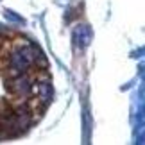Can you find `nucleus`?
Segmentation results:
<instances>
[{
    "mask_svg": "<svg viewBox=\"0 0 145 145\" xmlns=\"http://www.w3.org/2000/svg\"><path fill=\"white\" fill-rule=\"evenodd\" d=\"M7 90L13 93V95H16V97H22V99L29 97L31 91H32V81L29 79L27 72H25V74L14 75L13 79L7 82Z\"/></svg>",
    "mask_w": 145,
    "mask_h": 145,
    "instance_id": "nucleus-2",
    "label": "nucleus"
},
{
    "mask_svg": "<svg viewBox=\"0 0 145 145\" xmlns=\"http://www.w3.org/2000/svg\"><path fill=\"white\" fill-rule=\"evenodd\" d=\"M5 136H7V133H5L4 129H0V140H4V138H5Z\"/></svg>",
    "mask_w": 145,
    "mask_h": 145,
    "instance_id": "nucleus-6",
    "label": "nucleus"
},
{
    "mask_svg": "<svg viewBox=\"0 0 145 145\" xmlns=\"http://www.w3.org/2000/svg\"><path fill=\"white\" fill-rule=\"evenodd\" d=\"M36 91H38V99L41 100L43 104H48L50 100H52V84H50V81H40L36 86Z\"/></svg>",
    "mask_w": 145,
    "mask_h": 145,
    "instance_id": "nucleus-4",
    "label": "nucleus"
},
{
    "mask_svg": "<svg viewBox=\"0 0 145 145\" xmlns=\"http://www.w3.org/2000/svg\"><path fill=\"white\" fill-rule=\"evenodd\" d=\"M91 38H93L91 29H90L86 24H79V25L75 27V31H74V40H75V43H77L81 48H84V47L90 45Z\"/></svg>",
    "mask_w": 145,
    "mask_h": 145,
    "instance_id": "nucleus-3",
    "label": "nucleus"
},
{
    "mask_svg": "<svg viewBox=\"0 0 145 145\" xmlns=\"http://www.w3.org/2000/svg\"><path fill=\"white\" fill-rule=\"evenodd\" d=\"M5 18L7 20H11V22H16V24H24V18H22V16H16L13 11H5Z\"/></svg>",
    "mask_w": 145,
    "mask_h": 145,
    "instance_id": "nucleus-5",
    "label": "nucleus"
},
{
    "mask_svg": "<svg viewBox=\"0 0 145 145\" xmlns=\"http://www.w3.org/2000/svg\"><path fill=\"white\" fill-rule=\"evenodd\" d=\"M34 45H27L16 48L13 54L9 56V70L13 75L25 74L29 72V68L34 65Z\"/></svg>",
    "mask_w": 145,
    "mask_h": 145,
    "instance_id": "nucleus-1",
    "label": "nucleus"
}]
</instances>
